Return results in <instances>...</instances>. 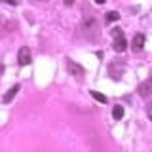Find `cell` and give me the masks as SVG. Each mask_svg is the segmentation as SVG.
Segmentation results:
<instances>
[{
    "label": "cell",
    "mask_w": 152,
    "mask_h": 152,
    "mask_svg": "<svg viewBox=\"0 0 152 152\" xmlns=\"http://www.w3.org/2000/svg\"><path fill=\"white\" fill-rule=\"evenodd\" d=\"M124 70H126V66H124L120 61H110V65H108V72H110V76L114 80H120V76L124 74Z\"/></svg>",
    "instance_id": "6da1fadb"
},
{
    "label": "cell",
    "mask_w": 152,
    "mask_h": 152,
    "mask_svg": "<svg viewBox=\"0 0 152 152\" xmlns=\"http://www.w3.org/2000/svg\"><path fill=\"white\" fill-rule=\"evenodd\" d=\"M17 61L21 66H27L28 63H31V50H28L27 46L19 48V53H17Z\"/></svg>",
    "instance_id": "277c9868"
},
{
    "label": "cell",
    "mask_w": 152,
    "mask_h": 152,
    "mask_svg": "<svg viewBox=\"0 0 152 152\" xmlns=\"http://www.w3.org/2000/svg\"><path fill=\"white\" fill-rule=\"evenodd\" d=\"M112 48H114L116 51H124V50H126V48H127V42H126V38H124V34H122V36H116V38H114V42H112Z\"/></svg>",
    "instance_id": "5b68a950"
},
{
    "label": "cell",
    "mask_w": 152,
    "mask_h": 152,
    "mask_svg": "<svg viewBox=\"0 0 152 152\" xmlns=\"http://www.w3.org/2000/svg\"><path fill=\"white\" fill-rule=\"evenodd\" d=\"M82 31L88 36H89V32H93V38H95V36H97V31H99V28H97V21H95L93 17H86L84 23H82Z\"/></svg>",
    "instance_id": "7a4b0ae2"
},
{
    "label": "cell",
    "mask_w": 152,
    "mask_h": 152,
    "mask_svg": "<svg viewBox=\"0 0 152 152\" xmlns=\"http://www.w3.org/2000/svg\"><path fill=\"white\" fill-rule=\"evenodd\" d=\"M91 97L95 101H99V103H107V97H104L103 93H99V91H91Z\"/></svg>",
    "instance_id": "30bf717a"
},
{
    "label": "cell",
    "mask_w": 152,
    "mask_h": 152,
    "mask_svg": "<svg viewBox=\"0 0 152 152\" xmlns=\"http://www.w3.org/2000/svg\"><path fill=\"white\" fill-rule=\"evenodd\" d=\"M104 19H107V23H114V21L120 19V13H118V12H108L107 15H104Z\"/></svg>",
    "instance_id": "9c48e42d"
},
{
    "label": "cell",
    "mask_w": 152,
    "mask_h": 152,
    "mask_svg": "<svg viewBox=\"0 0 152 152\" xmlns=\"http://www.w3.org/2000/svg\"><path fill=\"white\" fill-rule=\"evenodd\" d=\"M137 93H139L141 97H148V95L152 93V76L137 86Z\"/></svg>",
    "instance_id": "3957f363"
},
{
    "label": "cell",
    "mask_w": 152,
    "mask_h": 152,
    "mask_svg": "<svg viewBox=\"0 0 152 152\" xmlns=\"http://www.w3.org/2000/svg\"><path fill=\"white\" fill-rule=\"evenodd\" d=\"M131 48L135 51H141L142 48H145V34H135V38H133V44Z\"/></svg>",
    "instance_id": "8992f818"
},
{
    "label": "cell",
    "mask_w": 152,
    "mask_h": 152,
    "mask_svg": "<svg viewBox=\"0 0 152 152\" xmlns=\"http://www.w3.org/2000/svg\"><path fill=\"white\" fill-rule=\"evenodd\" d=\"M112 118L114 120H122L124 118V107L122 104H116V107L112 108Z\"/></svg>",
    "instance_id": "ba28073f"
},
{
    "label": "cell",
    "mask_w": 152,
    "mask_h": 152,
    "mask_svg": "<svg viewBox=\"0 0 152 152\" xmlns=\"http://www.w3.org/2000/svg\"><path fill=\"white\" fill-rule=\"evenodd\" d=\"M17 91H19V86H12V88L8 89V93L2 97V101H4V103H12V99L17 95Z\"/></svg>",
    "instance_id": "52a82bcc"
},
{
    "label": "cell",
    "mask_w": 152,
    "mask_h": 152,
    "mask_svg": "<svg viewBox=\"0 0 152 152\" xmlns=\"http://www.w3.org/2000/svg\"><path fill=\"white\" fill-rule=\"evenodd\" d=\"M146 114H148V118L152 120V103L148 104V108H146Z\"/></svg>",
    "instance_id": "8fae6325"
}]
</instances>
